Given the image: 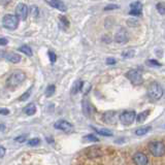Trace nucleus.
Instances as JSON below:
<instances>
[{"label": "nucleus", "instance_id": "obj_1", "mask_svg": "<svg viewBox=\"0 0 165 165\" xmlns=\"http://www.w3.org/2000/svg\"><path fill=\"white\" fill-rule=\"evenodd\" d=\"M25 78H26V74H24L23 71H21V70H16L13 74H10L9 77H7L6 84L9 87L15 88L20 85L21 83H23L24 81H25Z\"/></svg>", "mask_w": 165, "mask_h": 165}, {"label": "nucleus", "instance_id": "obj_2", "mask_svg": "<svg viewBox=\"0 0 165 165\" xmlns=\"http://www.w3.org/2000/svg\"><path fill=\"white\" fill-rule=\"evenodd\" d=\"M148 150L154 157H162L165 155V145L158 140H153L149 142Z\"/></svg>", "mask_w": 165, "mask_h": 165}, {"label": "nucleus", "instance_id": "obj_3", "mask_svg": "<svg viewBox=\"0 0 165 165\" xmlns=\"http://www.w3.org/2000/svg\"><path fill=\"white\" fill-rule=\"evenodd\" d=\"M148 95L154 100H159L163 95V89L160 84L157 82H152L148 87Z\"/></svg>", "mask_w": 165, "mask_h": 165}, {"label": "nucleus", "instance_id": "obj_4", "mask_svg": "<svg viewBox=\"0 0 165 165\" xmlns=\"http://www.w3.org/2000/svg\"><path fill=\"white\" fill-rule=\"evenodd\" d=\"M2 25L9 30H15L19 26V18L13 15H5L2 20Z\"/></svg>", "mask_w": 165, "mask_h": 165}, {"label": "nucleus", "instance_id": "obj_5", "mask_svg": "<svg viewBox=\"0 0 165 165\" xmlns=\"http://www.w3.org/2000/svg\"><path fill=\"white\" fill-rule=\"evenodd\" d=\"M125 75H126V77L131 82L132 85H134V86L142 85L143 82L142 74H140L139 71H137V70H134V69L129 70L128 72H126Z\"/></svg>", "mask_w": 165, "mask_h": 165}, {"label": "nucleus", "instance_id": "obj_6", "mask_svg": "<svg viewBox=\"0 0 165 165\" xmlns=\"http://www.w3.org/2000/svg\"><path fill=\"white\" fill-rule=\"evenodd\" d=\"M136 118V113L133 110H125L120 115V121L123 125H131Z\"/></svg>", "mask_w": 165, "mask_h": 165}, {"label": "nucleus", "instance_id": "obj_7", "mask_svg": "<svg viewBox=\"0 0 165 165\" xmlns=\"http://www.w3.org/2000/svg\"><path fill=\"white\" fill-rule=\"evenodd\" d=\"M54 127H55L56 129H58V130H62V131L66 132V133H69V132H71L74 130V127H72L71 124L64 120H60V121L56 122Z\"/></svg>", "mask_w": 165, "mask_h": 165}, {"label": "nucleus", "instance_id": "obj_8", "mask_svg": "<svg viewBox=\"0 0 165 165\" xmlns=\"http://www.w3.org/2000/svg\"><path fill=\"white\" fill-rule=\"evenodd\" d=\"M28 7H27L26 4L24 3H20L17 5L16 7V16L20 19V20H26L27 16H28Z\"/></svg>", "mask_w": 165, "mask_h": 165}, {"label": "nucleus", "instance_id": "obj_9", "mask_svg": "<svg viewBox=\"0 0 165 165\" xmlns=\"http://www.w3.org/2000/svg\"><path fill=\"white\" fill-rule=\"evenodd\" d=\"M131 16L134 17H140L142 13V4L138 1L132 2L130 4V12H129Z\"/></svg>", "mask_w": 165, "mask_h": 165}, {"label": "nucleus", "instance_id": "obj_10", "mask_svg": "<svg viewBox=\"0 0 165 165\" xmlns=\"http://www.w3.org/2000/svg\"><path fill=\"white\" fill-rule=\"evenodd\" d=\"M128 40V33L125 29H121L119 30L115 35V41L118 44H125Z\"/></svg>", "mask_w": 165, "mask_h": 165}, {"label": "nucleus", "instance_id": "obj_11", "mask_svg": "<svg viewBox=\"0 0 165 165\" xmlns=\"http://www.w3.org/2000/svg\"><path fill=\"white\" fill-rule=\"evenodd\" d=\"M103 121H104V123L109 124V125H112V124H116L117 123V113L113 112V110H109V112L104 113Z\"/></svg>", "mask_w": 165, "mask_h": 165}, {"label": "nucleus", "instance_id": "obj_12", "mask_svg": "<svg viewBox=\"0 0 165 165\" xmlns=\"http://www.w3.org/2000/svg\"><path fill=\"white\" fill-rule=\"evenodd\" d=\"M132 159H133L134 163L137 165H145L148 163V157L140 152L135 153L133 157H132Z\"/></svg>", "mask_w": 165, "mask_h": 165}, {"label": "nucleus", "instance_id": "obj_13", "mask_svg": "<svg viewBox=\"0 0 165 165\" xmlns=\"http://www.w3.org/2000/svg\"><path fill=\"white\" fill-rule=\"evenodd\" d=\"M87 155L89 158L94 159V158H99V157L102 156V152L99 148L93 147L90 149H87Z\"/></svg>", "mask_w": 165, "mask_h": 165}, {"label": "nucleus", "instance_id": "obj_14", "mask_svg": "<svg viewBox=\"0 0 165 165\" xmlns=\"http://www.w3.org/2000/svg\"><path fill=\"white\" fill-rule=\"evenodd\" d=\"M50 4L55 9L61 10V12H66V5L63 3L62 0H51Z\"/></svg>", "mask_w": 165, "mask_h": 165}, {"label": "nucleus", "instance_id": "obj_15", "mask_svg": "<svg viewBox=\"0 0 165 165\" xmlns=\"http://www.w3.org/2000/svg\"><path fill=\"white\" fill-rule=\"evenodd\" d=\"M5 58L7 59V61L12 62V63H19L21 61V56L19 54H16V53H7L5 54Z\"/></svg>", "mask_w": 165, "mask_h": 165}, {"label": "nucleus", "instance_id": "obj_16", "mask_svg": "<svg viewBox=\"0 0 165 165\" xmlns=\"http://www.w3.org/2000/svg\"><path fill=\"white\" fill-rule=\"evenodd\" d=\"M23 112L25 113L26 115L32 116V115H34V113H36V106H35L34 103H29L28 105H27V106L24 107Z\"/></svg>", "mask_w": 165, "mask_h": 165}, {"label": "nucleus", "instance_id": "obj_17", "mask_svg": "<svg viewBox=\"0 0 165 165\" xmlns=\"http://www.w3.org/2000/svg\"><path fill=\"white\" fill-rule=\"evenodd\" d=\"M92 106L91 104L89 103V101H87V100H84L83 101V112L84 113H85L87 117H90L91 113H92Z\"/></svg>", "mask_w": 165, "mask_h": 165}, {"label": "nucleus", "instance_id": "obj_18", "mask_svg": "<svg viewBox=\"0 0 165 165\" xmlns=\"http://www.w3.org/2000/svg\"><path fill=\"white\" fill-rule=\"evenodd\" d=\"M83 86H84V83L82 82V81H77V82L74 84V86H72L71 93L77 94V92H80L83 89Z\"/></svg>", "mask_w": 165, "mask_h": 165}, {"label": "nucleus", "instance_id": "obj_19", "mask_svg": "<svg viewBox=\"0 0 165 165\" xmlns=\"http://www.w3.org/2000/svg\"><path fill=\"white\" fill-rule=\"evenodd\" d=\"M93 130L98 133L100 135H103V136H112L113 135V132L109 130V129H97V128H94L93 127Z\"/></svg>", "mask_w": 165, "mask_h": 165}, {"label": "nucleus", "instance_id": "obj_20", "mask_svg": "<svg viewBox=\"0 0 165 165\" xmlns=\"http://www.w3.org/2000/svg\"><path fill=\"white\" fill-rule=\"evenodd\" d=\"M19 51H20V52H22V53H24L25 55H27L28 57H31L32 55H33L31 48L28 47V45H22V47L19 48Z\"/></svg>", "mask_w": 165, "mask_h": 165}, {"label": "nucleus", "instance_id": "obj_21", "mask_svg": "<svg viewBox=\"0 0 165 165\" xmlns=\"http://www.w3.org/2000/svg\"><path fill=\"white\" fill-rule=\"evenodd\" d=\"M149 113H150V112L149 110H147V112H142L138 113V115L136 116V121L137 123H142L143 121H145V119H147V117L149 116Z\"/></svg>", "mask_w": 165, "mask_h": 165}, {"label": "nucleus", "instance_id": "obj_22", "mask_svg": "<svg viewBox=\"0 0 165 165\" xmlns=\"http://www.w3.org/2000/svg\"><path fill=\"white\" fill-rule=\"evenodd\" d=\"M151 130V127H142V128H138L137 130H135V134L136 135H145L147 134L149 131Z\"/></svg>", "mask_w": 165, "mask_h": 165}, {"label": "nucleus", "instance_id": "obj_23", "mask_svg": "<svg viewBox=\"0 0 165 165\" xmlns=\"http://www.w3.org/2000/svg\"><path fill=\"white\" fill-rule=\"evenodd\" d=\"M85 142H99V139L97 138L94 134H89V135H86V136H84L83 138Z\"/></svg>", "mask_w": 165, "mask_h": 165}, {"label": "nucleus", "instance_id": "obj_24", "mask_svg": "<svg viewBox=\"0 0 165 165\" xmlns=\"http://www.w3.org/2000/svg\"><path fill=\"white\" fill-rule=\"evenodd\" d=\"M55 90H56L55 86H54V85H50L47 89H45V96H47V97H51L54 93H55Z\"/></svg>", "mask_w": 165, "mask_h": 165}, {"label": "nucleus", "instance_id": "obj_25", "mask_svg": "<svg viewBox=\"0 0 165 165\" xmlns=\"http://www.w3.org/2000/svg\"><path fill=\"white\" fill-rule=\"evenodd\" d=\"M157 12H158L160 15H165V3L164 2H160L156 5Z\"/></svg>", "mask_w": 165, "mask_h": 165}, {"label": "nucleus", "instance_id": "obj_26", "mask_svg": "<svg viewBox=\"0 0 165 165\" xmlns=\"http://www.w3.org/2000/svg\"><path fill=\"white\" fill-rule=\"evenodd\" d=\"M134 55H135V52L133 50H127L122 54V56H123L124 58H132Z\"/></svg>", "mask_w": 165, "mask_h": 165}, {"label": "nucleus", "instance_id": "obj_27", "mask_svg": "<svg viewBox=\"0 0 165 165\" xmlns=\"http://www.w3.org/2000/svg\"><path fill=\"white\" fill-rule=\"evenodd\" d=\"M59 20H60L61 25L64 26L65 28H67V27L69 26V21L67 20V19L64 17V16H60V17H59Z\"/></svg>", "mask_w": 165, "mask_h": 165}, {"label": "nucleus", "instance_id": "obj_28", "mask_svg": "<svg viewBox=\"0 0 165 165\" xmlns=\"http://www.w3.org/2000/svg\"><path fill=\"white\" fill-rule=\"evenodd\" d=\"M30 12H31V16H32V17L36 18L37 16H38V7H37L36 5H32Z\"/></svg>", "mask_w": 165, "mask_h": 165}, {"label": "nucleus", "instance_id": "obj_29", "mask_svg": "<svg viewBox=\"0 0 165 165\" xmlns=\"http://www.w3.org/2000/svg\"><path fill=\"white\" fill-rule=\"evenodd\" d=\"M39 142H40V139H39V138H32V139H30V140H28V142H27L28 145H30V147H34V145H37Z\"/></svg>", "mask_w": 165, "mask_h": 165}, {"label": "nucleus", "instance_id": "obj_30", "mask_svg": "<svg viewBox=\"0 0 165 165\" xmlns=\"http://www.w3.org/2000/svg\"><path fill=\"white\" fill-rule=\"evenodd\" d=\"M30 94H31V89L27 91L26 93H24L23 95L20 97V101H25V100H27L29 98V96H30Z\"/></svg>", "mask_w": 165, "mask_h": 165}, {"label": "nucleus", "instance_id": "obj_31", "mask_svg": "<svg viewBox=\"0 0 165 165\" xmlns=\"http://www.w3.org/2000/svg\"><path fill=\"white\" fill-rule=\"evenodd\" d=\"M26 139H27V135L26 134L20 135V136H18V137H16V138H15L16 142H26Z\"/></svg>", "mask_w": 165, "mask_h": 165}, {"label": "nucleus", "instance_id": "obj_32", "mask_svg": "<svg viewBox=\"0 0 165 165\" xmlns=\"http://www.w3.org/2000/svg\"><path fill=\"white\" fill-rule=\"evenodd\" d=\"M48 57H50V60H51V62H52V63H54V62L56 61V59H57V56L55 55V53L54 52H48Z\"/></svg>", "mask_w": 165, "mask_h": 165}, {"label": "nucleus", "instance_id": "obj_33", "mask_svg": "<svg viewBox=\"0 0 165 165\" xmlns=\"http://www.w3.org/2000/svg\"><path fill=\"white\" fill-rule=\"evenodd\" d=\"M119 9L118 5H116V4H109V5H107V6L104 7V10H112V9Z\"/></svg>", "mask_w": 165, "mask_h": 165}, {"label": "nucleus", "instance_id": "obj_34", "mask_svg": "<svg viewBox=\"0 0 165 165\" xmlns=\"http://www.w3.org/2000/svg\"><path fill=\"white\" fill-rule=\"evenodd\" d=\"M148 64H150V65H155V66H160L161 65V64L159 63V62H157L156 60H149Z\"/></svg>", "mask_w": 165, "mask_h": 165}, {"label": "nucleus", "instance_id": "obj_35", "mask_svg": "<svg viewBox=\"0 0 165 165\" xmlns=\"http://www.w3.org/2000/svg\"><path fill=\"white\" fill-rule=\"evenodd\" d=\"M9 113V110L7 109H0V115H4L7 116Z\"/></svg>", "mask_w": 165, "mask_h": 165}, {"label": "nucleus", "instance_id": "obj_36", "mask_svg": "<svg viewBox=\"0 0 165 165\" xmlns=\"http://www.w3.org/2000/svg\"><path fill=\"white\" fill-rule=\"evenodd\" d=\"M7 42H9V40L6 38H0V45H6Z\"/></svg>", "mask_w": 165, "mask_h": 165}, {"label": "nucleus", "instance_id": "obj_37", "mask_svg": "<svg viewBox=\"0 0 165 165\" xmlns=\"http://www.w3.org/2000/svg\"><path fill=\"white\" fill-rule=\"evenodd\" d=\"M5 155V149L0 145V158H2Z\"/></svg>", "mask_w": 165, "mask_h": 165}, {"label": "nucleus", "instance_id": "obj_38", "mask_svg": "<svg viewBox=\"0 0 165 165\" xmlns=\"http://www.w3.org/2000/svg\"><path fill=\"white\" fill-rule=\"evenodd\" d=\"M106 63H107V64H115V63H116V60H115L113 58H109V59L106 60Z\"/></svg>", "mask_w": 165, "mask_h": 165}, {"label": "nucleus", "instance_id": "obj_39", "mask_svg": "<svg viewBox=\"0 0 165 165\" xmlns=\"http://www.w3.org/2000/svg\"><path fill=\"white\" fill-rule=\"evenodd\" d=\"M10 2V0H0V4L1 5H6Z\"/></svg>", "mask_w": 165, "mask_h": 165}, {"label": "nucleus", "instance_id": "obj_40", "mask_svg": "<svg viewBox=\"0 0 165 165\" xmlns=\"http://www.w3.org/2000/svg\"><path fill=\"white\" fill-rule=\"evenodd\" d=\"M5 51H2V50H0V60H1V59H3L4 57H5Z\"/></svg>", "mask_w": 165, "mask_h": 165}, {"label": "nucleus", "instance_id": "obj_41", "mask_svg": "<svg viewBox=\"0 0 165 165\" xmlns=\"http://www.w3.org/2000/svg\"><path fill=\"white\" fill-rule=\"evenodd\" d=\"M47 140H48V142H53V138H47Z\"/></svg>", "mask_w": 165, "mask_h": 165}]
</instances>
